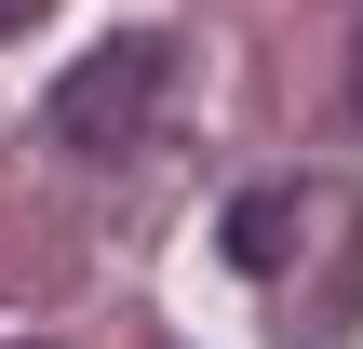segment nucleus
I'll return each mask as SVG.
<instances>
[{
    "mask_svg": "<svg viewBox=\"0 0 363 349\" xmlns=\"http://www.w3.org/2000/svg\"><path fill=\"white\" fill-rule=\"evenodd\" d=\"M0 349H27V336H0Z\"/></svg>",
    "mask_w": 363,
    "mask_h": 349,
    "instance_id": "5",
    "label": "nucleus"
},
{
    "mask_svg": "<svg viewBox=\"0 0 363 349\" xmlns=\"http://www.w3.org/2000/svg\"><path fill=\"white\" fill-rule=\"evenodd\" d=\"M337 108H350V121H363V13H350V94H337Z\"/></svg>",
    "mask_w": 363,
    "mask_h": 349,
    "instance_id": "3",
    "label": "nucleus"
},
{
    "mask_svg": "<svg viewBox=\"0 0 363 349\" xmlns=\"http://www.w3.org/2000/svg\"><path fill=\"white\" fill-rule=\"evenodd\" d=\"M162 81H175V40L162 27H121V40H94L54 94H40V121H54V148H81V161H121V148H148V121H162Z\"/></svg>",
    "mask_w": 363,
    "mask_h": 349,
    "instance_id": "1",
    "label": "nucleus"
},
{
    "mask_svg": "<svg viewBox=\"0 0 363 349\" xmlns=\"http://www.w3.org/2000/svg\"><path fill=\"white\" fill-rule=\"evenodd\" d=\"M296 202H310V188H242V215H229V256H242V269H283V229H296Z\"/></svg>",
    "mask_w": 363,
    "mask_h": 349,
    "instance_id": "2",
    "label": "nucleus"
},
{
    "mask_svg": "<svg viewBox=\"0 0 363 349\" xmlns=\"http://www.w3.org/2000/svg\"><path fill=\"white\" fill-rule=\"evenodd\" d=\"M27 13H40V0H0V27H27Z\"/></svg>",
    "mask_w": 363,
    "mask_h": 349,
    "instance_id": "4",
    "label": "nucleus"
}]
</instances>
